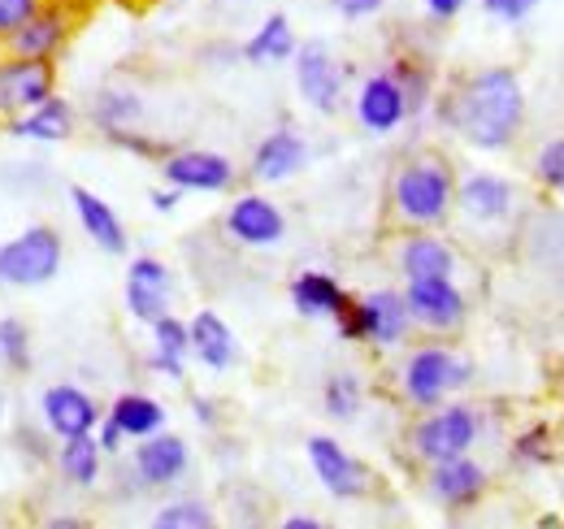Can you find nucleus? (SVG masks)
I'll return each instance as SVG.
<instances>
[{"instance_id":"47","label":"nucleus","mask_w":564,"mask_h":529,"mask_svg":"<svg viewBox=\"0 0 564 529\" xmlns=\"http://www.w3.org/2000/svg\"><path fill=\"white\" fill-rule=\"evenodd\" d=\"M4 408H9V396H4V382H0V417H4Z\"/></svg>"},{"instance_id":"44","label":"nucleus","mask_w":564,"mask_h":529,"mask_svg":"<svg viewBox=\"0 0 564 529\" xmlns=\"http://www.w3.org/2000/svg\"><path fill=\"white\" fill-rule=\"evenodd\" d=\"M192 412H196V421H200L205 430L217 425V403H213L209 396H192Z\"/></svg>"},{"instance_id":"26","label":"nucleus","mask_w":564,"mask_h":529,"mask_svg":"<svg viewBox=\"0 0 564 529\" xmlns=\"http://www.w3.org/2000/svg\"><path fill=\"white\" fill-rule=\"evenodd\" d=\"M152 352H148V369L170 378V382H183L187 378V360H192V334H187V322L165 313L156 317L152 326Z\"/></svg>"},{"instance_id":"13","label":"nucleus","mask_w":564,"mask_h":529,"mask_svg":"<svg viewBox=\"0 0 564 529\" xmlns=\"http://www.w3.org/2000/svg\"><path fill=\"white\" fill-rule=\"evenodd\" d=\"M352 114H356V127L365 134H373V139L395 134L413 118L409 96H404V87H400V78L391 69H378V74L360 78V87H356L352 96Z\"/></svg>"},{"instance_id":"12","label":"nucleus","mask_w":564,"mask_h":529,"mask_svg":"<svg viewBox=\"0 0 564 529\" xmlns=\"http://www.w3.org/2000/svg\"><path fill=\"white\" fill-rule=\"evenodd\" d=\"M161 179L170 187H178L183 196H221L235 187L239 170L226 152H213V148H174L165 161H161Z\"/></svg>"},{"instance_id":"42","label":"nucleus","mask_w":564,"mask_h":529,"mask_svg":"<svg viewBox=\"0 0 564 529\" xmlns=\"http://www.w3.org/2000/svg\"><path fill=\"white\" fill-rule=\"evenodd\" d=\"M469 4H474V0H422L425 18H430V22H438V26L456 22V18H460Z\"/></svg>"},{"instance_id":"21","label":"nucleus","mask_w":564,"mask_h":529,"mask_svg":"<svg viewBox=\"0 0 564 529\" xmlns=\"http://www.w3.org/2000/svg\"><path fill=\"white\" fill-rule=\"evenodd\" d=\"M391 261H395V273L404 282H413V278H456L460 273V252L434 230H404Z\"/></svg>"},{"instance_id":"10","label":"nucleus","mask_w":564,"mask_h":529,"mask_svg":"<svg viewBox=\"0 0 564 529\" xmlns=\"http://www.w3.org/2000/svg\"><path fill=\"white\" fill-rule=\"evenodd\" d=\"M48 96H57V62L13 57V53L0 57V127L31 114Z\"/></svg>"},{"instance_id":"48","label":"nucleus","mask_w":564,"mask_h":529,"mask_svg":"<svg viewBox=\"0 0 564 529\" xmlns=\"http://www.w3.org/2000/svg\"><path fill=\"white\" fill-rule=\"evenodd\" d=\"M0 57H4V44H0Z\"/></svg>"},{"instance_id":"22","label":"nucleus","mask_w":564,"mask_h":529,"mask_svg":"<svg viewBox=\"0 0 564 529\" xmlns=\"http://www.w3.org/2000/svg\"><path fill=\"white\" fill-rule=\"evenodd\" d=\"M70 208H74L78 230L87 235V244H96L105 257H127V252H131V235H127V226H122L118 208H113L105 196H96L91 187L74 183V187H70Z\"/></svg>"},{"instance_id":"23","label":"nucleus","mask_w":564,"mask_h":529,"mask_svg":"<svg viewBox=\"0 0 564 529\" xmlns=\"http://www.w3.org/2000/svg\"><path fill=\"white\" fill-rule=\"evenodd\" d=\"M286 300L308 322H335L352 304V291L335 273H326V269H300L291 278V287H286Z\"/></svg>"},{"instance_id":"25","label":"nucleus","mask_w":564,"mask_h":529,"mask_svg":"<svg viewBox=\"0 0 564 529\" xmlns=\"http://www.w3.org/2000/svg\"><path fill=\"white\" fill-rule=\"evenodd\" d=\"M187 334H192V360H200L209 374H230L239 365V338L213 309H200L187 322Z\"/></svg>"},{"instance_id":"4","label":"nucleus","mask_w":564,"mask_h":529,"mask_svg":"<svg viewBox=\"0 0 564 529\" xmlns=\"http://www.w3.org/2000/svg\"><path fill=\"white\" fill-rule=\"evenodd\" d=\"M469 382H474V360L438 338L417 343L400 365V396L417 412L443 403V399H456Z\"/></svg>"},{"instance_id":"28","label":"nucleus","mask_w":564,"mask_h":529,"mask_svg":"<svg viewBox=\"0 0 564 529\" xmlns=\"http://www.w3.org/2000/svg\"><path fill=\"white\" fill-rule=\"evenodd\" d=\"M295 48H300V40H295V31H291V18H286V13H270V18L243 40L239 57H243L248 66H282V62L295 57Z\"/></svg>"},{"instance_id":"40","label":"nucleus","mask_w":564,"mask_h":529,"mask_svg":"<svg viewBox=\"0 0 564 529\" xmlns=\"http://www.w3.org/2000/svg\"><path fill=\"white\" fill-rule=\"evenodd\" d=\"M91 434H96V443H100V452H105V456H122V452H127V443H131L113 417H100V425H96Z\"/></svg>"},{"instance_id":"8","label":"nucleus","mask_w":564,"mask_h":529,"mask_svg":"<svg viewBox=\"0 0 564 529\" xmlns=\"http://www.w3.org/2000/svg\"><path fill=\"white\" fill-rule=\"evenodd\" d=\"M404 304L413 317V331L456 334L469 322V295L456 278H413L404 282Z\"/></svg>"},{"instance_id":"5","label":"nucleus","mask_w":564,"mask_h":529,"mask_svg":"<svg viewBox=\"0 0 564 529\" xmlns=\"http://www.w3.org/2000/svg\"><path fill=\"white\" fill-rule=\"evenodd\" d=\"M62 264H66V235L48 222H35L0 244V287L40 291L62 273Z\"/></svg>"},{"instance_id":"30","label":"nucleus","mask_w":564,"mask_h":529,"mask_svg":"<svg viewBox=\"0 0 564 529\" xmlns=\"http://www.w3.org/2000/svg\"><path fill=\"white\" fill-rule=\"evenodd\" d=\"M105 417H113L131 443H135V439H148V434H156V430H165V403L152 396H143V391H122V396L105 408Z\"/></svg>"},{"instance_id":"11","label":"nucleus","mask_w":564,"mask_h":529,"mask_svg":"<svg viewBox=\"0 0 564 529\" xmlns=\"http://www.w3.org/2000/svg\"><path fill=\"white\" fill-rule=\"evenodd\" d=\"M304 456H308L313 477L322 482V490L335 495V499H344V504H356V499H365V495L373 490L369 464L356 461L352 452H348L339 439H330V434H313V439L304 443Z\"/></svg>"},{"instance_id":"19","label":"nucleus","mask_w":564,"mask_h":529,"mask_svg":"<svg viewBox=\"0 0 564 529\" xmlns=\"http://www.w3.org/2000/svg\"><path fill=\"white\" fill-rule=\"evenodd\" d=\"M105 408L96 403L91 391L74 387V382H53L40 391V421L53 439H74V434H91L100 425Z\"/></svg>"},{"instance_id":"32","label":"nucleus","mask_w":564,"mask_h":529,"mask_svg":"<svg viewBox=\"0 0 564 529\" xmlns=\"http://www.w3.org/2000/svg\"><path fill=\"white\" fill-rule=\"evenodd\" d=\"M35 347H31V326L22 317H0V369L4 374H31Z\"/></svg>"},{"instance_id":"29","label":"nucleus","mask_w":564,"mask_h":529,"mask_svg":"<svg viewBox=\"0 0 564 529\" xmlns=\"http://www.w3.org/2000/svg\"><path fill=\"white\" fill-rule=\"evenodd\" d=\"M105 452H100V443H96V434H74V439H62V447H57V473L78 486V490H91V486H100V477H105Z\"/></svg>"},{"instance_id":"31","label":"nucleus","mask_w":564,"mask_h":529,"mask_svg":"<svg viewBox=\"0 0 564 529\" xmlns=\"http://www.w3.org/2000/svg\"><path fill=\"white\" fill-rule=\"evenodd\" d=\"M360 408H365V382L356 378L352 369H335L322 382V412L330 421H356Z\"/></svg>"},{"instance_id":"6","label":"nucleus","mask_w":564,"mask_h":529,"mask_svg":"<svg viewBox=\"0 0 564 529\" xmlns=\"http://www.w3.org/2000/svg\"><path fill=\"white\" fill-rule=\"evenodd\" d=\"M339 338L348 343H369V347H404L409 334H413V317H409V304H404V291L395 287H378V291H365L352 295V304L335 317Z\"/></svg>"},{"instance_id":"3","label":"nucleus","mask_w":564,"mask_h":529,"mask_svg":"<svg viewBox=\"0 0 564 529\" xmlns=\"http://www.w3.org/2000/svg\"><path fill=\"white\" fill-rule=\"evenodd\" d=\"M487 434V417L478 403L443 399L434 408H422V417L409 425V452L413 461L438 464L452 456H469Z\"/></svg>"},{"instance_id":"46","label":"nucleus","mask_w":564,"mask_h":529,"mask_svg":"<svg viewBox=\"0 0 564 529\" xmlns=\"http://www.w3.org/2000/svg\"><path fill=\"white\" fill-rule=\"evenodd\" d=\"M282 529H322L317 517H282Z\"/></svg>"},{"instance_id":"9","label":"nucleus","mask_w":564,"mask_h":529,"mask_svg":"<svg viewBox=\"0 0 564 529\" xmlns=\"http://www.w3.org/2000/svg\"><path fill=\"white\" fill-rule=\"evenodd\" d=\"M517 183L495 174V170H469L456 179V208L460 222H469L474 230H495V226H508L512 213H517Z\"/></svg>"},{"instance_id":"33","label":"nucleus","mask_w":564,"mask_h":529,"mask_svg":"<svg viewBox=\"0 0 564 529\" xmlns=\"http://www.w3.org/2000/svg\"><path fill=\"white\" fill-rule=\"evenodd\" d=\"M213 526H217L213 504L192 499V495L170 499V504H161V508L152 512V529H213Z\"/></svg>"},{"instance_id":"45","label":"nucleus","mask_w":564,"mask_h":529,"mask_svg":"<svg viewBox=\"0 0 564 529\" xmlns=\"http://www.w3.org/2000/svg\"><path fill=\"white\" fill-rule=\"evenodd\" d=\"M44 526L48 529H87V521H83V517H48Z\"/></svg>"},{"instance_id":"17","label":"nucleus","mask_w":564,"mask_h":529,"mask_svg":"<svg viewBox=\"0 0 564 529\" xmlns=\"http://www.w3.org/2000/svg\"><path fill=\"white\" fill-rule=\"evenodd\" d=\"M74 9L66 0H44L9 40L4 53L13 57H40V62H57L66 53V44L74 40Z\"/></svg>"},{"instance_id":"16","label":"nucleus","mask_w":564,"mask_h":529,"mask_svg":"<svg viewBox=\"0 0 564 529\" xmlns=\"http://www.w3.org/2000/svg\"><path fill=\"white\" fill-rule=\"evenodd\" d=\"M487 490H491V473H487L482 461H474V452H469V456H452V461L425 464V495H430L438 508H447V512H469V508H478V504L487 499Z\"/></svg>"},{"instance_id":"18","label":"nucleus","mask_w":564,"mask_h":529,"mask_svg":"<svg viewBox=\"0 0 564 529\" xmlns=\"http://www.w3.org/2000/svg\"><path fill=\"white\" fill-rule=\"evenodd\" d=\"M122 304L131 313V322L152 326L156 317H165L174 309V269L161 257H131L127 278H122Z\"/></svg>"},{"instance_id":"1","label":"nucleus","mask_w":564,"mask_h":529,"mask_svg":"<svg viewBox=\"0 0 564 529\" xmlns=\"http://www.w3.org/2000/svg\"><path fill=\"white\" fill-rule=\"evenodd\" d=\"M438 100V122L474 152H508L525 127V87L508 66L474 69L456 78Z\"/></svg>"},{"instance_id":"36","label":"nucleus","mask_w":564,"mask_h":529,"mask_svg":"<svg viewBox=\"0 0 564 529\" xmlns=\"http://www.w3.org/2000/svg\"><path fill=\"white\" fill-rule=\"evenodd\" d=\"M534 179H539L543 192L564 196V134L547 139V143L534 152Z\"/></svg>"},{"instance_id":"24","label":"nucleus","mask_w":564,"mask_h":529,"mask_svg":"<svg viewBox=\"0 0 564 529\" xmlns=\"http://www.w3.org/2000/svg\"><path fill=\"white\" fill-rule=\"evenodd\" d=\"M0 131L13 134V139H26V143H66V139H74V131H78V109L57 91V96H48L44 105H35L31 114L4 122Z\"/></svg>"},{"instance_id":"37","label":"nucleus","mask_w":564,"mask_h":529,"mask_svg":"<svg viewBox=\"0 0 564 529\" xmlns=\"http://www.w3.org/2000/svg\"><path fill=\"white\" fill-rule=\"evenodd\" d=\"M105 139H109L113 148L131 152V156H143V161H152V165H161V161L174 152V143H165V139H152V134H143L140 127H131V131H109Z\"/></svg>"},{"instance_id":"41","label":"nucleus","mask_w":564,"mask_h":529,"mask_svg":"<svg viewBox=\"0 0 564 529\" xmlns=\"http://www.w3.org/2000/svg\"><path fill=\"white\" fill-rule=\"evenodd\" d=\"M330 9H335L339 18H348V22H365V18L382 13L387 0H330Z\"/></svg>"},{"instance_id":"43","label":"nucleus","mask_w":564,"mask_h":529,"mask_svg":"<svg viewBox=\"0 0 564 529\" xmlns=\"http://www.w3.org/2000/svg\"><path fill=\"white\" fill-rule=\"evenodd\" d=\"M178 199H183V192H178V187H170V183L148 192V204H152L156 213H174V208H178Z\"/></svg>"},{"instance_id":"20","label":"nucleus","mask_w":564,"mask_h":529,"mask_svg":"<svg viewBox=\"0 0 564 529\" xmlns=\"http://www.w3.org/2000/svg\"><path fill=\"white\" fill-rule=\"evenodd\" d=\"M308 156H313L308 139L295 131V127H279V131H270L252 148L248 174H252V183H261V187H279V183L295 179V174L308 165Z\"/></svg>"},{"instance_id":"14","label":"nucleus","mask_w":564,"mask_h":529,"mask_svg":"<svg viewBox=\"0 0 564 529\" xmlns=\"http://www.w3.org/2000/svg\"><path fill=\"white\" fill-rule=\"evenodd\" d=\"M221 230H226L230 244L265 252V248H279L286 239V213L265 192H243V196L230 199V208L221 217Z\"/></svg>"},{"instance_id":"35","label":"nucleus","mask_w":564,"mask_h":529,"mask_svg":"<svg viewBox=\"0 0 564 529\" xmlns=\"http://www.w3.org/2000/svg\"><path fill=\"white\" fill-rule=\"evenodd\" d=\"M556 461V447H552V430L547 425H530L512 439V464L521 468H543V464Z\"/></svg>"},{"instance_id":"38","label":"nucleus","mask_w":564,"mask_h":529,"mask_svg":"<svg viewBox=\"0 0 564 529\" xmlns=\"http://www.w3.org/2000/svg\"><path fill=\"white\" fill-rule=\"evenodd\" d=\"M543 0H482V13L495 18V22H508V26H517V22H525L534 9H539Z\"/></svg>"},{"instance_id":"34","label":"nucleus","mask_w":564,"mask_h":529,"mask_svg":"<svg viewBox=\"0 0 564 529\" xmlns=\"http://www.w3.org/2000/svg\"><path fill=\"white\" fill-rule=\"evenodd\" d=\"M387 69L400 78V87H404V96H409L413 118H422L425 109H430V100H434V74H430V66H425L422 57H395Z\"/></svg>"},{"instance_id":"7","label":"nucleus","mask_w":564,"mask_h":529,"mask_svg":"<svg viewBox=\"0 0 564 529\" xmlns=\"http://www.w3.org/2000/svg\"><path fill=\"white\" fill-rule=\"evenodd\" d=\"M291 66H295V91L313 114H322V118H339L344 114V105H348V66L335 57V48L326 40L300 44Z\"/></svg>"},{"instance_id":"39","label":"nucleus","mask_w":564,"mask_h":529,"mask_svg":"<svg viewBox=\"0 0 564 529\" xmlns=\"http://www.w3.org/2000/svg\"><path fill=\"white\" fill-rule=\"evenodd\" d=\"M40 4H44V0H0V44H4Z\"/></svg>"},{"instance_id":"27","label":"nucleus","mask_w":564,"mask_h":529,"mask_svg":"<svg viewBox=\"0 0 564 529\" xmlns=\"http://www.w3.org/2000/svg\"><path fill=\"white\" fill-rule=\"evenodd\" d=\"M87 118L100 134L109 131H131L143 122V96L127 83H105L91 91V105H87Z\"/></svg>"},{"instance_id":"15","label":"nucleus","mask_w":564,"mask_h":529,"mask_svg":"<svg viewBox=\"0 0 564 529\" xmlns=\"http://www.w3.org/2000/svg\"><path fill=\"white\" fill-rule=\"evenodd\" d=\"M187 468H192V447L183 434L156 430L148 439H135V452H131L135 490H170L187 477Z\"/></svg>"},{"instance_id":"2","label":"nucleus","mask_w":564,"mask_h":529,"mask_svg":"<svg viewBox=\"0 0 564 529\" xmlns=\"http://www.w3.org/2000/svg\"><path fill=\"white\" fill-rule=\"evenodd\" d=\"M456 208V170L443 152L422 148L409 152L391 183H387V213L400 230H438L452 222Z\"/></svg>"}]
</instances>
